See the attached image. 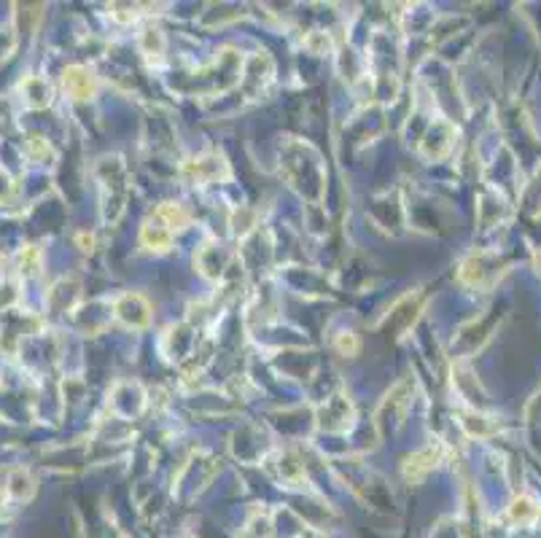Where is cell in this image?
<instances>
[{"label":"cell","instance_id":"cell-4","mask_svg":"<svg viewBox=\"0 0 541 538\" xmlns=\"http://www.w3.org/2000/svg\"><path fill=\"white\" fill-rule=\"evenodd\" d=\"M439 458H442V447H426V450L415 452L412 458H407V463H404V474H407V479H420L423 474H428V471L434 469L439 463Z\"/></svg>","mask_w":541,"mask_h":538},{"label":"cell","instance_id":"cell-3","mask_svg":"<svg viewBox=\"0 0 541 538\" xmlns=\"http://www.w3.org/2000/svg\"><path fill=\"white\" fill-rule=\"evenodd\" d=\"M116 315L132 329H146L151 323V310L138 294H124L122 299H116Z\"/></svg>","mask_w":541,"mask_h":538},{"label":"cell","instance_id":"cell-2","mask_svg":"<svg viewBox=\"0 0 541 538\" xmlns=\"http://www.w3.org/2000/svg\"><path fill=\"white\" fill-rule=\"evenodd\" d=\"M229 167L221 157H199L186 162L183 167V178L192 180V183H210V180H218V178H227Z\"/></svg>","mask_w":541,"mask_h":538},{"label":"cell","instance_id":"cell-7","mask_svg":"<svg viewBox=\"0 0 541 538\" xmlns=\"http://www.w3.org/2000/svg\"><path fill=\"white\" fill-rule=\"evenodd\" d=\"M339 348L342 350L350 348V353H356V350H358V339H356L353 334H348V337H342V339H339Z\"/></svg>","mask_w":541,"mask_h":538},{"label":"cell","instance_id":"cell-1","mask_svg":"<svg viewBox=\"0 0 541 538\" xmlns=\"http://www.w3.org/2000/svg\"><path fill=\"white\" fill-rule=\"evenodd\" d=\"M189 224V213L175 205V202H164L162 208H157V213L143 224L140 229V243L146 245L148 250H167L173 243V234L186 229Z\"/></svg>","mask_w":541,"mask_h":538},{"label":"cell","instance_id":"cell-5","mask_svg":"<svg viewBox=\"0 0 541 538\" xmlns=\"http://www.w3.org/2000/svg\"><path fill=\"white\" fill-rule=\"evenodd\" d=\"M65 89L76 100H89V97H94L97 87H94V78L87 68H70L65 70Z\"/></svg>","mask_w":541,"mask_h":538},{"label":"cell","instance_id":"cell-6","mask_svg":"<svg viewBox=\"0 0 541 538\" xmlns=\"http://www.w3.org/2000/svg\"><path fill=\"white\" fill-rule=\"evenodd\" d=\"M536 514H539V511H536V506L531 504V501H525V498L512 506V520L514 522H531Z\"/></svg>","mask_w":541,"mask_h":538}]
</instances>
